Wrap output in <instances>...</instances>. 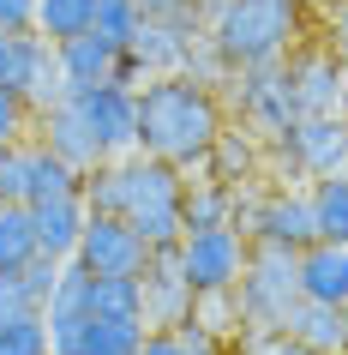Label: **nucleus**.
Returning a JSON list of instances; mask_svg holds the SVG:
<instances>
[{
  "instance_id": "35",
  "label": "nucleus",
  "mask_w": 348,
  "mask_h": 355,
  "mask_svg": "<svg viewBox=\"0 0 348 355\" xmlns=\"http://www.w3.org/2000/svg\"><path fill=\"white\" fill-rule=\"evenodd\" d=\"M174 6H186V0H138L145 19H163V12H174Z\"/></svg>"
},
{
  "instance_id": "19",
  "label": "nucleus",
  "mask_w": 348,
  "mask_h": 355,
  "mask_svg": "<svg viewBox=\"0 0 348 355\" xmlns=\"http://www.w3.org/2000/svg\"><path fill=\"white\" fill-rule=\"evenodd\" d=\"M181 223L186 229H217V223H235V187L217 181V175H186V199H181Z\"/></svg>"
},
{
  "instance_id": "4",
  "label": "nucleus",
  "mask_w": 348,
  "mask_h": 355,
  "mask_svg": "<svg viewBox=\"0 0 348 355\" xmlns=\"http://www.w3.org/2000/svg\"><path fill=\"white\" fill-rule=\"evenodd\" d=\"M300 301V253L294 247H276V241H253V259L235 283V313H240V331L246 337H264V331H282L289 307Z\"/></svg>"
},
{
  "instance_id": "32",
  "label": "nucleus",
  "mask_w": 348,
  "mask_h": 355,
  "mask_svg": "<svg viewBox=\"0 0 348 355\" xmlns=\"http://www.w3.org/2000/svg\"><path fill=\"white\" fill-rule=\"evenodd\" d=\"M246 355H324V349H312V343H300V337H289V331H264V337H246Z\"/></svg>"
},
{
  "instance_id": "20",
  "label": "nucleus",
  "mask_w": 348,
  "mask_h": 355,
  "mask_svg": "<svg viewBox=\"0 0 348 355\" xmlns=\"http://www.w3.org/2000/svg\"><path fill=\"white\" fill-rule=\"evenodd\" d=\"M30 259H42L30 205H0V271H24Z\"/></svg>"
},
{
  "instance_id": "37",
  "label": "nucleus",
  "mask_w": 348,
  "mask_h": 355,
  "mask_svg": "<svg viewBox=\"0 0 348 355\" xmlns=\"http://www.w3.org/2000/svg\"><path fill=\"white\" fill-rule=\"evenodd\" d=\"M6 49H12V37H6V31H0V73H6Z\"/></svg>"
},
{
  "instance_id": "11",
  "label": "nucleus",
  "mask_w": 348,
  "mask_h": 355,
  "mask_svg": "<svg viewBox=\"0 0 348 355\" xmlns=\"http://www.w3.org/2000/svg\"><path fill=\"white\" fill-rule=\"evenodd\" d=\"M138 283H145V331H174V325L192 319V301L199 295H192V283H186V271H181V241L174 247H150Z\"/></svg>"
},
{
  "instance_id": "30",
  "label": "nucleus",
  "mask_w": 348,
  "mask_h": 355,
  "mask_svg": "<svg viewBox=\"0 0 348 355\" xmlns=\"http://www.w3.org/2000/svg\"><path fill=\"white\" fill-rule=\"evenodd\" d=\"M30 127H37V109H30V103H24L12 85H0V145L30 139Z\"/></svg>"
},
{
  "instance_id": "14",
  "label": "nucleus",
  "mask_w": 348,
  "mask_h": 355,
  "mask_svg": "<svg viewBox=\"0 0 348 355\" xmlns=\"http://www.w3.org/2000/svg\"><path fill=\"white\" fill-rule=\"evenodd\" d=\"M204 175H217V181H228V187L264 181V175H271V145H264L258 132H246L240 121H228V127L217 132L210 157H204Z\"/></svg>"
},
{
  "instance_id": "7",
  "label": "nucleus",
  "mask_w": 348,
  "mask_h": 355,
  "mask_svg": "<svg viewBox=\"0 0 348 355\" xmlns=\"http://www.w3.org/2000/svg\"><path fill=\"white\" fill-rule=\"evenodd\" d=\"M282 73H289V91H294L300 114H348V60L330 42L306 37L300 49L282 55Z\"/></svg>"
},
{
  "instance_id": "36",
  "label": "nucleus",
  "mask_w": 348,
  "mask_h": 355,
  "mask_svg": "<svg viewBox=\"0 0 348 355\" xmlns=\"http://www.w3.org/2000/svg\"><path fill=\"white\" fill-rule=\"evenodd\" d=\"M330 6H336V0H306V12H312V19H318V12H330Z\"/></svg>"
},
{
  "instance_id": "33",
  "label": "nucleus",
  "mask_w": 348,
  "mask_h": 355,
  "mask_svg": "<svg viewBox=\"0 0 348 355\" xmlns=\"http://www.w3.org/2000/svg\"><path fill=\"white\" fill-rule=\"evenodd\" d=\"M30 24H37V0H0V31L6 37H19Z\"/></svg>"
},
{
  "instance_id": "10",
  "label": "nucleus",
  "mask_w": 348,
  "mask_h": 355,
  "mask_svg": "<svg viewBox=\"0 0 348 355\" xmlns=\"http://www.w3.org/2000/svg\"><path fill=\"white\" fill-rule=\"evenodd\" d=\"M0 85H12V91H19L37 114L55 109L60 96H66V78H60L55 42L37 37V31H19V37H12V49H6V73H0Z\"/></svg>"
},
{
  "instance_id": "16",
  "label": "nucleus",
  "mask_w": 348,
  "mask_h": 355,
  "mask_svg": "<svg viewBox=\"0 0 348 355\" xmlns=\"http://www.w3.org/2000/svg\"><path fill=\"white\" fill-rule=\"evenodd\" d=\"M300 295L348 307V241H312L300 247Z\"/></svg>"
},
{
  "instance_id": "23",
  "label": "nucleus",
  "mask_w": 348,
  "mask_h": 355,
  "mask_svg": "<svg viewBox=\"0 0 348 355\" xmlns=\"http://www.w3.org/2000/svg\"><path fill=\"white\" fill-rule=\"evenodd\" d=\"M96 19V0H37V37L48 42H66V37H84Z\"/></svg>"
},
{
  "instance_id": "17",
  "label": "nucleus",
  "mask_w": 348,
  "mask_h": 355,
  "mask_svg": "<svg viewBox=\"0 0 348 355\" xmlns=\"http://www.w3.org/2000/svg\"><path fill=\"white\" fill-rule=\"evenodd\" d=\"M55 55H60V78H66V96L73 91H91V85H109L114 78V42H102L96 31H84V37H66L55 42Z\"/></svg>"
},
{
  "instance_id": "3",
  "label": "nucleus",
  "mask_w": 348,
  "mask_h": 355,
  "mask_svg": "<svg viewBox=\"0 0 348 355\" xmlns=\"http://www.w3.org/2000/svg\"><path fill=\"white\" fill-rule=\"evenodd\" d=\"M312 12L306 0H222L217 24H210V42H217L222 67H271L289 49L312 37Z\"/></svg>"
},
{
  "instance_id": "1",
  "label": "nucleus",
  "mask_w": 348,
  "mask_h": 355,
  "mask_svg": "<svg viewBox=\"0 0 348 355\" xmlns=\"http://www.w3.org/2000/svg\"><path fill=\"white\" fill-rule=\"evenodd\" d=\"M181 199H186V168L163 163V157H145V150L109 157V163H96L84 175V205L132 223L145 235V247H174L186 235Z\"/></svg>"
},
{
  "instance_id": "28",
  "label": "nucleus",
  "mask_w": 348,
  "mask_h": 355,
  "mask_svg": "<svg viewBox=\"0 0 348 355\" xmlns=\"http://www.w3.org/2000/svg\"><path fill=\"white\" fill-rule=\"evenodd\" d=\"M0 355H48V325H42V313L0 319Z\"/></svg>"
},
{
  "instance_id": "6",
  "label": "nucleus",
  "mask_w": 348,
  "mask_h": 355,
  "mask_svg": "<svg viewBox=\"0 0 348 355\" xmlns=\"http://www.w3.org/2000/svg\"><path fill=\"white\" fill-rule=\"evenodd\" d=\"M222 103H228V121H240L246 132H258L264 145H276V139L300 121L282 60H271V67H235V73L222 78Z\"/></svg>"
},
{
  "instance_id": "2",
  "label": "nucleus",
  "mask_w": 348,
  "mask_h": 355,
  "mask_svg": "<svg viewBox=\"0 0 348 355\" xmlns=\"http://www.w3.org/2000/svg\"><path fill=\"white\" fill-rule=\"evenodd\" d=\"M222 127H228V103L217 85H199L186 73H163L138 85V150L145 157H163L186 175H199Z\"/></svg>"
},
{
  "instance_id": "5",
  "label": "nucleus",
  "mask_w": 348,
  "mask_h": 355,
  "mask_svg": "<svg viewBox=\"0 0 348 355\" xmlns=\"http://www.w3.org/2000/svg\"><path fill=\"white\" fill-rule=\"evenodd\" d=\"M348 175V114H300L271 145V181Z\"/></svg>"
},
{
  "instance_id": "34",
  "label": "nucleus",
  "mask_w": 348,
  "mask_h": 355,
  "mask_svg": "<svg viewBox=\"0 0 348 355\" xmlns=\"http://www.w3.org/2000/svg\"><path fill=\"white\" fill-rule=\"evenodd\" d=\"M132 355H192V349H186L181 331H145V343H138Z\"/></svg>"
},
{
  "instance_id": "22",
  "label": "nucleus",
  "mask_w": 348,
  "mask_h": 355,
  "mask_svg": "<svg viewBox=\"0 0 348 355\" xmlns=\"http://www.w3.org/2000/svg\"><path fill=\"white\" fill-rule=\"evenodd\" d=\"M91 313H114V319H145V283L138 277H91L84 283Z\"/></svg>"
},
{
  "instance_id": "26",
  "label": "nucleus",
  "mask_w": 348,
  "mask_h": 355,
  "mask_svg": "<svg viewBox=\"0 0 348 355\" xmlns=\"http://www.w3.org/2000/svg\"><path fill=\"white\" fill-rule=\"evenodd\" d=\"M30 163H37V139L0 145V205H30Z\"/></svg>"
},
{
  "instance_id": "21",
  "label": "nucleus",
  "mask_w": 348,
  "mask_h": 355,
  "mask_svg": "<svg viewBox=\"0 0 348 355\" xmlns=\"http://www.w3.org/2000/svg\"><path fill=\"white\" fill-rule=\"evenodd\" d=\"M312 223H318V241H348V175H324L312 181Z\"/></svg>"
},
{
  "instance_id": "38",
  "label": "nucleus",
  "mask_w": 348,
  "mask_h": 355,
  "mask_svg": "<svg viewBox=\"0 0 348 355\" xmlns=\"http://www.w3.org/2000/svg\"><path fill=\"white\" fill-rule=\"evenodd\" d=\"M342 313H348V307H342Z\"/></svg>"
},
{
  "instance_id": "13",
  "label": "nucleus",
  "mask_w": 348,
  "mask_h": 355,
  "mask_svg": "<svg viewBox=\"0 0 348 355\" xmlns=\"http://www.w3.org/2000/svg\"><path fill=\"white\" fill-rule=\"evenodd\" d=\"M42 139V145L55 150L60 163H73L78 175H91L96 163H109V150L96 145V132H91V121H84V114H78V103L73 96H60L55 109H42L37 114V127H30Z\"/></svg>"
},
{
  "instance_id": "27",
  "label": "nucleus",
  "mask_w": 348,
  "mask_h": 355,
  "mask_svg": "<svg viewBox=\"0 0 348 355\" xmlns=\"http://www.w3.org/2000/svg\"><path fill=\"white\" fill-rule=\"evenodd\" d=\"M91 31L114 49H132V37L145 31V12H138V0H96V19Z\"/></svg>"
},
{
  "instance_id": "18",
  "label": "nucleus",
  "mask_w": 348,
  "mask_h": 355,
  "mask_svg": "<svg viewBox=\"0 0 348 355\" xmlns=\"http://www.w3.org/2000/svg\"><path fill=\"white\" fill-rule=\"evenodd\" d=\"M282 331L300 337V343H312V349H324V355H348V313L342 307H330V301H294L289 319H282Z\"/></svg>"
},
{
  "instance_id": "9",
  "label": "nucleus",
  "mask_w": 348,
  "mask_h": 355,
  "mask_svg": "<svg viewBox=\"0 0 348 355\" xmlns=\"http://www.w3.org/2000/svg\"><path fill=\"white\" fill-rule=\"evenodd\" d=\"M91 277H138L150 259L145 235L132 223H120V217H109V211H91V223H84V235H78V253H73Z\"/></svg>"
},
{
  "instance_id": "31",
  "label": "nucleus",
  "mask_w": 348,
  "mask_h": 355,
  "mask_svg": "<svg viewBox=\"0 0 348 355\" xmlns=\"http://www.w3.org/2000/svg\"><path fill=\"white\" fill-rule=\"evenodd\" d=\"M312 37H318V42H330V49H336V55L348 60V0H336L330 12H318V24H312Z\"/></svg>"
},
{
  "instance_id": "29",
  "label": "nucleus",
  "mask_w": 348,
  "mask_h": 355,
  "mask_svg": "<svg viewBox=\"0 0 348 355\" xmlns=\"http://www.w3.org/2000/svg\"><path fill=\"white\" fill-rule=\"evenodd\" d=\"M12 313H42V289L30 283V271H0V319Z\"/></svg>"
},
{
  "instance_id": "15",
  "label": "nucleus",
  "mask_w": 348,
  "mask_h": 355,
  "mask_svg": "<svg viewBox=\"0 0 348 355\" xmlns=\"http://www.w3.org/2000/svg\"><path fill=\"white\" fill-rule=\"evenodd\" d=\"M30 217H37L42 253H48V259H73L78 235H84V223H91V205H84V193H60V199H37Z\"/></svg>"
},
{
  "instance_id": "8",
  "label": "nucleus",
  "mask_w": 348,
  "mask_h": 355,
  "mask_svg": "<svg viewBox=\"0 0 348 355\" xmlns=\"http://www.w3.org/2000/svg\"><path fill=\"white\" fill-rule=\"evenodd\" d=\"M253 259V241L240 235L235 223H217V229H186L181 235V271L192 283V295H222L235 289L240 271Z\"/></svg>"
},
{
  "instance_id": "12",
  "label": "nucleus",
  "mask_w": 348,
  "mask_h": 355,
  "mask_svg": "<svg viewBox=\"0 0 348 355\" xmlns=\"http://www.w3.org/2000/svg\"><path fill=\"white\" fill-rule=\"evenodd\" d=\"M78 114L91 121L96 145L109 150V157H127V150H138V91H127V85H91V91H73Z\"/></svg>"
},
{
  "instance_id": "24",
  "label": "nucleus",
  "mask_w": 348,
  "mask_h": 355,
  "mask_svg": "<svg viewBox=\"0 0 348 355\" xmlns=\"http://www.w3.org/2000/svg\"><path fill=\"white\" fill-rule=\"evenodd\" d=\"M30 139H37V132H30ZM60 193H84V175H78L73 163H60L55 150L37 139V163H30V205H37V199H60Z\"/></svg>"
},
{
  "instance_id": "25",
  "label": "nucleus",
  "mask_w": 348,
  "mask_h": 355,
  "mask_svg": "<svg viewBox=\"0 0 348 355\" xmlns=\"http://www.w3.org/2000/svg\"><path fill=\"white\" fill-rule=\"evenodd\" d=\"M138 343H145V319L91 313V331H84V355H132Z\"/></svg>"
}]
</instances>
